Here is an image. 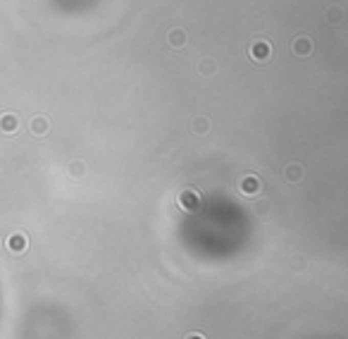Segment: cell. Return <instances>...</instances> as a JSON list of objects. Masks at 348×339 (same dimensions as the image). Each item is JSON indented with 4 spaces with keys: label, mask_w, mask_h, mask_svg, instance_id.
<instances>
[{
    "label": "cell",
    "mask_w": 348,
    "mask_h": 339,
    "mask_svg": "<svg viewBox=\"0 0 348 339\" xmlns=\"http://www.w3.org/2000/svg\"><path fill=\"white\" fill-rule=\"evenodd\" d=\"M291 50H293V55H298V57H310L315 50V43L308 36H296L291 41Z\"/></svg>",
    "instance_id": "cell-4"
},
{
    "label": "cell",
    "mask_w": 348,
    "mask_h": 339,
    "mask_svg": "<svg viewBox=\"0 0 348 339\" xmlns=\"http://www.w3.org/2000/svg\"><path fill=\"white\" fill-rule=\"evenodd\" d=\"M267 208H270V203L263 201V203H258V206H255V213H258V215H265V210H267Z\"/></svg>",
    "instance_id": "cell-14"
},
{
    "label": "cell",
    "mask_w": 348,
    "mask_h": 339,
    "mask_svg": "<svg viewBox=\"0 0 348 339\" xmlns=\"http://www.w3.org/2000/svg\"><path fill=\"white\" fill-rule=\"evenodd\" d=\"M29 132L34 134V136H46L50 132V119L46 115H34V117L29 119Z\"/></svg>",
    "instance_id": "cell-5"
},
{
    "label": "cell",
    "mask_w": 348,
    "mask_h": 339,
    "mask_svg": "<svg viewBox=\"0 0 348 339\" xmlns=\"http://www.w3.org/2000/svg\"><path fill=\"white\" fill-rule=\"evenodd\" d=\"M67 170H70V177H72V180H81V177L86 174V165L81 163V160H72Z\"/></svg>",
    "instance_id": "cell-11"
},
{
    "label": "cell",
    "mask_w": 348,
    "mask_h": 339,
    "mask_svg": "<svg viewBox=\"0 0 348 339\" xmlns=\"http://www.w3.org/2000/svg\"><path fill=\"white\" fill-rule=\"evenodd\" d=\"M177 206L184 210V213H195L201 208V194L195 189H181L179 196H177Z\"/></svg>",
    "instance_id": "cell-1"
},
{
    "label": "cell",
    "mask_w": 348,
    "mask_h": 339,
    "mask_svg": "<svg viewBox=\"0 0 348 339\" xmlns=\"http://www.w3.org/2000/svg\"><path fill=\"white\" fill-rule=\"evenodd\" d=\"M248 55H251L255 63H265V60L272 55V46L267 41H255L251 48H248Z\"/></svg>",
    "instance_id": "cell-6"
},
{
    "label": "cell",
    "mask_w": 348,
    "mask_h": 339,
    "mask_svg": "<svg viewBox=\"0 0 348 339\" xmlns=\"http://www.w3.org/2000/svg\"><path fill=\"white\" fill-rule=\"evenodd\" d=\"M324 17H327L329 24H341V22H343V10H341V7H329Z\"/></svg>",
    "instance_id": "cell-13"
},
{
    "label": "cell",
    "mask_w": 348,
    "mask_h": 339,
    "mask_svg": "<svg viewBox=\"0 0 348 339\" xmlns=\"http://www.w3.org/2000/svg\"><path fill=\"white\" fill-rule=\"evenodd\" d=\"M17 129H19V117H17L14 112H3V115H0V132L7 134V136H12Z\"/></svg>",
    "instance_id": "cell-7"
},
{
    "label": "cell",
    "mask_w": 348,
    "mask_h": 339,
    "mask_svg": "<svg viewBox=\"0 0 348 339\" xmlns=\"http://www.w3.org/2000/svg\"><path fill=\"white\" fill-rule=\"evenodd\" d=\"M184 339H208V337H205V334H203V332H188Z\"/></svg>",
    "instance_id": "cell-15"
},
{
    "label": "cell",
    "mask_w": 348,
    "mask_h": 339,
    "mask_svg": "<svg viewBox=\"0 0 348 339\" xmlns=\"http://www.w3.org/2000/svg\"><path fill=\"white\" fill-rule=\"evenodd\" d=\"M195 69H198V74H203V76H212L217 72V65H215V60H212V57H203Z\"/></svg>",
    "instance_id": "cell-10"
},
{
    "label": "cell",
    "mask_w": 348,
    "mask_h": 339,
    "mask_svg": "<svg viewBox=\"0 0 348 339\" xmlns=\"http://www.w3.org/2000/svg\"><path fill=\"white\" fill-rule=\"evenodd\" d=\"M167 43H169V48L181 50L184 46H186V29L172 27V29L167 31Z\"/></svg>",
    "instance_id": "cell-8"
},
{
    "label": "cell",
    "mask_w": 348,
    "mask_h": 339,
    "mask_svg": "<svg viewBox=\"0 0 348 339\" xmlns=\"http://www.w3.org/2000/svg\"><path fill=\"white\" fill-rule=\"evenodd\" d=\"M5 246L10 253H14V256H21V253H27L29 249V239L24 232H12V234L5 239Z\"/></svg>",
    "instance_id": "cell-2"
},
{
    "label": "cell",
    "mask_w": 348,
    "mask_h": 339,
    "mask_svg": "<svg viewBox=\"0 0 348 339\" xmlns=\"http://www.w3.org/2000/svg\"><path fill=\"white\" fill-rule=\"evenodd\" d=\"M238 191L244 196H258L263 191V182L258 174H246L244 180L238 182Z\"/></svg>",
    "instance_id": "cell-3"
},
{
    "label": "cell",
    "mask_w": 348,
    "mask_h": 339,
    "mask_svg": "<svg viewBox=\"0 0 348 339\" xmlns=\"http://www.w3.org/2000/svg\"><path fill=\"white\" fill-rule=\"evenodd\" d=\"M191 129H193L195 134H208L210 132V119L208 117H195Z\"/></svg>",
    "instance_id": "cell-12"
},
{
    "label": "cell",
    "mask_w": 348,
    "mask_h": 339,
    "mask_svg": "<svg viewBox=\"0 0 348 339\" xmlns=\"http://www.w3.org/2000/svg\"><path fill=\"white\" fill-rule=\"evenodd\" d=\"M284 177H286V182H300L303 180V165H298V163H291V165H286V170H284Z\"/></svg>",
    "instance_id": "cell-9"
}]
</instances>
